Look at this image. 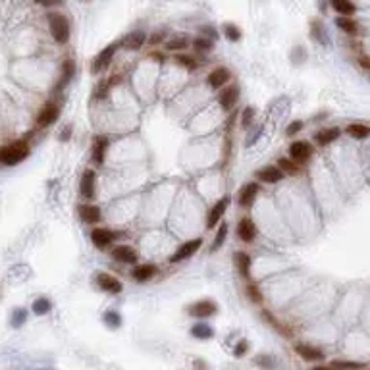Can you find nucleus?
I'll list each match as a JSON object with an SVG mask.
<instances>
[{"label":"nucleus","mask_w":370,"mask_h":370,"mask_svg":"<svg viewBox=\"0 0 370 370\" xmlns=\"http://www.w3.org/2000/svg\"><path fill=\"white\" fill-rule=\"evenodd\" d=\"M252 120H255V106H247V108L241 112V126H243V129L251 127Z\"/></svg>","instance_id":"39"},{"label":"nucleus","mask_w":370,"mask_h":370,"mask_svg":"<svg viewBox=\"0 0 370 370\" xmlns=\"http://www.w3.org/2000/svg\"><path fill=\"white\" fill-rule=\"evenodd\" d=\"M60 118V106L56 103H45L41 108L39 116H37V126L48 127L56 124V120Z\"/></svg>","instance_id":"6"},{"label":"nucleus","mask_w":370,"mask_h":370,"mask_svg":"<svg viewBox=\"0 0 370 370\" xmlns=\"http://www.w3.org/2000/svg\"><path fill=\"white\" fill-rule=\"evenodd\" d=\"M247 293H249V297H251L255 303H260V301H262V297L259 295V287H257L255 284L247 285Z\"/></svg>","instance_id":"44"},{"label":"nucleus","mask_w":370,"mask_h":370,"mask_svg":"<svg viewBox=\"0 0 370 370\" xmlns=\"http://www.w3.org/2000/svg\"><path fill=\"white\" fill-rule=\"evenodd\" d=\"M285 173L278 168V166H266L257 172V178H259L262 183H278V181L284 178Z\"/></svg>","instance_id":"22"},{"label":"nucleus","mask_w":370,"mask_h":370,"mask_svg":"<svg viewBox=\"0 0 370 370\" xmlns=\"http://www.w3.org/2000/svg\"><path fill=\"white\" fill-rule=\"evenodd\" d=\"M96 285H99L104 293H110V295H118V293H122V284H120V280L118 278H114L112 274H106V272L96 274Z\"/></svg>","instance_id":"9"},{"label":"nucleus","mask_w":370,"mask_h":370,"mask_svg":"<svg viewBox=\"0 0 370 370\" xmlns=\"http://www.w3.org/2000/svg\"><path fill=\"white\" fill-rule=\"evenodd\" d=\"M145 43H147V33L137 29V31L127 33L126 37L122 39V47L126 48V50H139Z\"/></svg>","instance_id":"16"},{"label":"nucleus","mask_w":370,"mask_h":370,"mask_svg":"<svg viewBox=\"0 0 370 370\" xmlns=\"http://www.w3.org/2000/svg\"><path fill=\"white\" fill-rule=\"evenodd\" d=\"M347 135H351L353 139H366L370 135V127L364 124H349L347 126Z\"/></svg>","instance_id":"30"},{"label":"nucleus","mask_w":370,"mask_h":370,"mask_svg":"<svg viewBox=\"0 0 370 370\" xmlns=\"http://www.w3.org/2000/svg\"><path fill=\"white\" fill-rule=\"evenodd\" d=\"M73 73H75V64H73V60H66V62L62 64V73H60V79H58V83H56V91H60V89H64V87L68 85L71 81V77H73Z\"/></svg>","instance_id":"25"},{"label":"nucleus","mask_w":370,"mask_h":370,"mask_svg":"<svg viewBox=\"0 0 370 370\" xmlns=\"http://www.w3.org/2000/svg\"><path fill=\"white\" fill-rule=\"evenodd\" d=\"M104 322L108 324L110 328H118L120 324H122V316L116 310H108V313H104Z\"/></svg>","instance_id":"40"},{"label":"nucleus","mask_w":370,"mask_h":370,"mask_svg":"<svg viewBox=\"0 0 370 370\" xmlns=\"http://www.w3.org/2000/svg\"><path fill=\"white\" fill-rule=\"evenodd\" d=\"M116 50H118V45H108V47H104L103 50L95 56V60L91 64V71H93L95 75L103 73V71L112 64V58L116 54Z\"/></svg>","instance_id":"5"},{"label":"nucleus","mask_w":370,"mask_h":370,"mask_svg":"<svg viewBox=\"0 0 370 370\" xmlns=\"http://www.w3.org/2000/svg\"><path fill=\"white\" fill-rule=\"evenodd\" d=\"M91 239H93V243H95L99 249H106V247H110V245L114 243L116 233H114L112 229L95 228L93 231H91Z\"/></svg>","instance_id":"14"},{"label":"nucleus","mask_w":370,"mask_h":370,"mask_svg":"<svg viewBox=\"0 0 370 370\" xmlns=\"http://www.w3.org/2000/svg\"><path fill=\"white\" fill-rule=\"evenodd\" d=\"M278 168L284 173H287V176H297V173L301 172L299 164L293 162V158H280V160H278Z\"/></svg>","instance_id":"31"},{"label":"nucleus","mask_w":370,"mask_h":370,"mask_svg":"<svg viewBox=\"0 0 370 370\" xmlns=\"http://www.w3.org/2000/svg\"><path fill=\"white\" fill-rule=\"evenodd\" d=\"M295 353L299 355L303 361H308V362H318L324 359V353L318 347L307 345V343H297V345H295Z\"/></svg>","instance_id":"15"},{"label":"nucleus","mask_w":370,"mask_h":370,"mask_svg":"<svg viewBox=\"0 0 370 370\" xmlns=\"http://www.w3.org/2000/svg\"><path fill=\"white\" fill-rule=\"evenodd\" d=\"M47 20H48V27H50V35H52V39L58 43V45H66L68 41H70V22H68V17L60 14V12H50L47 14Z\"/></svg>","instance_id":"1"},{"label":"nucleus","mask_w":370,"mask_h":370,"mask_svg":"<svg viewBox=\"0 0 370 370\" xmlns=\"http://www.w3.org/2000/svg\"><path fill=\"white\" fill-rule=\"evenodd\" d=\"M336 25H338L343 33H347V35H359V33H361L359 24L349 16H339L338 20H336Z\"/></svg>","instance_id":"26"},{"label":"nucleus","mask_w":370,"mask_h":370,"mask_svg":"<svg viewBox=\"0 0 370 370\" xmlns=\"http://www.w3.org/2000/svg\"><path fill=\"white\" fill-rule=\"evenodd\" d=\"M229 77H231V73L228 68H216L208 73V85L212 89H222L229 81Z\"/></svg>","instance_id":"20"},{"label":"nucleus","mask_w":370,"mask_h":370,"mask_svg":"<svg viewBox=\"0 0 370 370\" xmlns=\"http://www.w3.org/2000/svg\"><path fill=\"white\" fill-rule=\"evenodd\" d=\"M191 336L195 339H210L214 336V330L205 322H197L191 326Z\"/></svg>","instance_id":"28"},{"label":"nucleus","mask_w":370,"mask_h":370,"mask_svg":"<svg viewBox=\"0 0 370 370\" xmlns=\"http://www.w3.org/2000/svg\"><path fill=\"white\" fill-rule=\"evenodd\" d=\"M222 31H224V35H226V39H228L229 43H239L241 37H243L241 29H239L236 24H224L222 25Z\"/></svg>","instance_id":"32"},{"label":"nucleus","mask_w":370,"mask_h":370,"mask_svg":"<svg viewBox=\"0 0 370 370\" xmlns=\"http://www.w3.org/2000/svg\"><path fill=\"white\" fill-rule=\"evenodd\" d=\"M164 35H166L164 31L157 33V35H150L149 43H150V45H152V47H157V45H160V43H164Z\"/></svg>","instance_id":"48"},{"label":"nucleus","mask_w":370,"mask_h":370,"mask_svg":"<svg viewBox=\"0 0 370 370\" xmlns=\"http://www.w3.org/2000/svg\"><path fill=\"white\" fill-rule=\"evenodd\" d=\"M112 83H114V81H112ZM112 83H108V79H106V81H101V83H99V87H96V99H103V96H106V93H108V89H110V85Z\"/></svg>","instance_id":"42"},{"label":"nucleus","mask_w":370,"mask_h":370,"mask_svg":"<svg viewBox=\"0 0 370 370\" xmlns=\"http://www.w3.org/2000/svg\"><path fill=\"white\" fill-rule=\"evenodd\" d=\"M301 129H303V122H299V120H297V122H293V124H289V126H287V129H285V135H287V137H293V135L299 133Z\"/></svg>","instance_id":"43"},{"label":"nucleus","mask_w":370,"mask_h":370,"mask_svg":"<svg viewBox=\"0 0 370 370\" xmlns=\"http://www.w3.org/2000/svg\"><path fill=\"white\" fill-rule=\"evenodd\" d=\"M359 64H361V68H364V70H370V56H361V58H359Z\"/></svg>","instance_id":"49"},{"label":"nucleus","mask_w":370,"mask_h":370,"mask_svg":"<svg viewBox=\"0 0 370 370\" xmlns=\"http://www.w3.org/2000/svg\"><path fill=\"white\" fill-rule=\"evenodd\" d=\"M199 247H203V239L197 237V239H191V241H185L178 247V251L173 252L170 257V262L172 264H180V262H185L187 259H191L195 252L199 251Z\"/></svg>","instance_id":"3"},{"label":"nucleus","mask_w":370,"mask_h":370,"mask_svg":"<svg viewBox=\"0 0 370 370\" xmlns=\"http://www.w3.org/2000/svg\"><path fill=\"white\" fill-rule=\"evenodd\" d=\"M216 310H218V305H216L214 301H210V299H201V301H197V303L189 305V308H187L189 316L197 318V320L210 318V316L216 315Z\"/></svg>","instance_id":"4"},{"label":"nucleus","mask_w":370,"mask_h":370,"mask_svg":"<svg viewBox=\"0 0 370 370\" xmlns=\"http://www.w3.org/2000/svg\"><path fill=\"white\" fill-rule=\"evenodd\" d=\"M339 135H341V129H339V127H324V129H320V131L315 135V141L324 147V145H330V143H334L336 139H339Z\"/></svg>","instance_id":"24"},{"label":"nucleus","mask_w":370,"mask_h":370,"mask_svg":"<svg viewBox=\"0 0 370 370\" xmlns=\"http://www.w3.org/2000/svg\"><path fill=\"white\" fill-rule=\"evenodd\" d=\"M25 318H27V313H25L24 308H16V313L12 315V326H14V328H20V326L25 322Z\"/></svg>","instance_id":"41"},{"label":"nucleus","mask_w":370,"mask_h":370,"mask_svg":"<svg viewBox=\"0 0 370 370\" xmlns=\"http://www.w3.org/2000/svg\"><path fill=\"white\" fill-rule=\"evenodd\" d=\"M247 349H249V343H247L245 339H241L236 345V349H233V355H236V357H243V355L247 353Z\"/></svg>","instance_id":"45"},{"label":"nucleus","mask_w":370,"mask_h":370,"mask_svg":"<svg viewBox=\"0 0 370 370\" xmlns=\"http://www.w3.org/2000/svg\"><path fill=\"white\" fill-rule=\"evenodd\" d=\"M313 152H315V149H313V145L307 141H295L289 145V157L295 160V162H307L308 158L313 157Z\"/></svg>","instance_id":"8"},{"label":"nucleus","mask_w":370,"mask_h":370,"mask_svg":"<svg viewBox=\"0 0 370 370\" xmlns=\"http://www.w3.org/2000/svg\"><path fill=\"white\" fill-rule=\"evenodd\" d=\"M237 101H239V89L236 85L226 87V89H222L220 93H218V103H220L224 110H231Z\"/></svg>","instance_id":"12"},{"label":"nucleus","mask_w":370,"mask_h":370,"mask_svg":"<svg viewBox=\"0 0 370 370\" xmlns=\"http://www.w3.org/2000/svg\"><path fill=\"white\" fill-rule=\"evenodd\" d=\"M27 157H29V145L25 141L10 143L0 149V162L4 166H16L24 162Z\"/></svg>","instance_id":"2"},{"label":"nucleus","mask_w":370,"mask_h":370,"mask_svg":"<svg viewBox=\"0 0 370 370\" xmlns=\"http://www.w3.org/2000/svg\"><path fill=\"white\" fill-rule=\"evenodd\" d=\"M79 216H81V220L87 222V224H96V222H101V218H103L101 208L96 205H91V203L79 205Z\"/></svg>","instance_id":"18"},{"label":"nucleus","mask_w":370,"mask_h":370,"mask_svg":"<svg viewBox=\"0 0 370 370\" xmlns=\"http://www.w3.org/2000/svg\"><path fill=\"white\" fill-rule=\"evenodd\" d=\"M39 6H45V8H52V6H60L64 4V0H35Z\"/></svg>","instance_id":"47"},{"label":"nucleus","mask_w":370,"mask_h":370,"mask_svg":"<svg viewBox=\"0 0 370 370\" xmlns=\"http://www.w3.org/2000/svg\"><path fill=\"white\" fill-rule=\"evenodd\" d=\"M176 62H178V66H181V68H185V70H197V66L199 64L191 58V56H185V54H180V56H176Z\"/></svg>","instance_id":"38"},{"label":"nucleus","mask_w":370,"mask_h":370,"mask_svg":"<svg viewBox=\"0 0 370 370\" xmlns=\"http://www.w3.org/2000/svg\"><path fill=\"white\" fill-rule=\"evenodd\" d=\"M229 205V197H222L220 201H216V205L210 208V212H208V218H206V228L208 229H214L216 228V224L222 220V216L226 212V208Z\"/></svg>","instance_id":"10"},{"label":"nucleus","mask_w":370,"mask_h":370,"mask_svg":"<svg viewBox=\"0 0 370 370\" xmlns=\"http://www.w3.org/2000/svg\"><path fill=\"white\" fill-rule=\"evenodd\" d=\"M33 313L35 315H39V316H43V315H47L48 310L52 308V303L47 299V297H39V299H35V303H33Z\"/></svg>","instance_id":"35"},{"label":"nucleus","mask_w":370,"mask_h":370,"mask_svg":"<svg viewBox=\"0 0 370 370\" xmlns=\"http://www.w3.org/2000/svg\"><path fill=\"white\" fill-rule=\"evenodd\" d=\"M226 237H228V224H220V228H218V233L214 237L212 241V251H218L224 241H226Z\"/></svg>","instance_id":"36"},{"label":"nucleus","mask_w":370,"mask_h":370,"mask_svg":"<svg viewBox=\"0 0 370 370\" xmlns=\"http://www.w3.org/2000/svg\"><path fill=\"white\" fill-rule=\"evenodd\" d=\"M310 35H313V39L316 43H320V45H326L328 43V37H326V33H324V25L320 24V20H313V24H310Z\"/></svg>","instance_id":"33"},{"label":"nucleus","mask_w":370,"mask_h":370,"mask_svg":"<svg viewBox=\"0 0 370 370\" xmlns=\"http://www.w3.org/2000/svg\"><path fill=\"white\" fill-rule=\"evenodd\" d=\"M95 183H96V173L95 170H85L79 181V193L85 201H91L95 197Z\"/></svg>","instance_id":"7"},{"label":"nucleus","mask_w":370,"mask_h":370,"mask_svg":"<svg viewBox=\"0 0 370 370\" xmlns=\"http://www.w3.org/2000/svg\"><path fill=\"white\" fill-rule=\"evenodd\" d=\"M237 236L243 243H251L257 237V226L251 218H241L239 224H237Z\"/></svg>","instance_id":"13"},{"label":"nucleus","mask_w":370,"mask_h":370,"mask_svg":"<svg viewBox=\"0 0 370 370\" xmlns=\"http://www.w3.org/2000/svg\"><path fill=\"white\" fill-rule=\"evenodd\" d=\"M330 4L339 16H351V14H355V10H357V6H355L351 0H330Z\"/></svg>","instance_id":"27"},{"label":"nucleus","mask_w":370,"mask_h":370,"mask_svg":"<svg viewBox=\"0 0 370 370\" xmlns=\"http://www.w3.org/2000/svg\"><path fill=\"white\" fill-rule=\"evenodd\" d=\"M259 195V183H255V181H249V183H245L241 191H239V205L241 206H251L252 201L257 199Z\"/></svg>","instance_id":"19"},{"label":"nucleus","mask_w":370,"mask_h":370,"mask_svg":"<svg viewBox=\"0 0 370 370\" xmlns=\"http://www.w3.org/2000/svg\"><path fill=\"white\" fill-rule=\"evenodd\" d=\"M112 259L122 264H135L137 262V252L131 245H118L112 249Z\"/></svg>","instance_id":"11"},{"label":"nucleus","mask_w":370,"mask_h":370,"mask_svg":"<svg viewBox=\"0 0 370 370\" xmlns=\"http://www.w3.org/2000/svg\"><path fill=\"white\" fill-rule=\"evenodd\" d=\"M330 366L334 368H366V364L364 362H359V361H332Z\"/></svg>","instance_id":"37"},{"label":"nucleus","mask_w":370,"mask_h":370,"mask_svg":"<svg viewBox=\"0 0 370 370\" xmlns=\"http://www.w3.org/2000/svg\"><path fill=\"white\" fill-rule=\"evenodd\" d=\"M233 260H236V268L237 272H239V276H241L243 280H249V278H251V257L245 251H237Z\"/></svg>","instance_id":"21"},{"label":"nucleus","mask_w":370,"mask_h":370,"mask_svg":"<svg viewBox=\"0 0 370 370\" xmlns=\"http://www.w3.org/2000/svg\"><path fill=\"white\" fill-rule=\"evenodd\" d=\"M106 150H108V139L104 137H95L93 145H91V157L96 164H103L104 157H106Z\"/></svg>","instance_id":"23"},{"label":"nucleus","mask_w":370,"mask_h":370,"mask_svg":"<svg viewBox=\"0 0 370 370\" xmlns=\"http://www.w3.org/2000/svg\"><path fill=\"white\" fill-rule=\"evenodd\" d=\"M212 47H214L212 39H208V37H205V35H201V37H197V39L193 41V48H195L197 52H203V54L210 52Z\"/></svg>","instance_id":"34"},{"label":"nucleus","mask_w":370,"mask_h":370,"mask_svg":"<svg viewBox=\"0 0 370 370\" xmlns=\"http://www.w3.org/2000/svg\"><path fill=\"white\" fill-rule=\"evenodd\" d=\"M187 47H189V37H172V39L164 41V48L170 52H178Z\"/></svg>","instance_id":"29"},{"label":"nucleus","mask_w":370,"mask_h":370,"mask_svg":"<svg viewBox=\"0 0 370 370\" xmlns=\"http://www.w3.org/2000/svg\"><path fill=\"white\" fill-rule=\"evenodd\" d=\"M158 268L154 264H137V266L131 270V278H133L135 282H139V284H145V282H149L152 280L154 276H157Z\"/></svg>","instance_id":"17"},{"label":"nucleus","mask_w":370,"mask_h":370,"mask_svg":"<svg viewBox=\"0 0 370 370\" xmlns=\"http://www.w3.org/2000/svg\"><path fill=\"white\" fill-rule=\"evenodd\" d=\"M199 31H201V35L208 37V39H216L218 37V31H214V27H210V25H203Z\"/></svg>","instance_id":"46"}]
</instances>
